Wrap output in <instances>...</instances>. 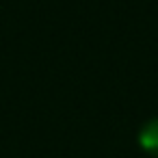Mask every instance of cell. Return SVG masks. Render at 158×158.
I'll list each match as a JSON object with an SVG mask.
<instances>
[{
    "label": "cell",
    "mask_w": 158,
    "mask_h": 158,
    "mask_svg": "<svg viewBox=\"0 0 158 158\" xmlns=\"http://www.w3.org/2000/svg\"><path fill=\"white\" fill-rule=\"evenodd\" d=\"M139 145L147 154H152V156L158 158V117L156 119H149L141 128V132H139Z\"/></svg>",
    "instance_id": "1"
}]
</instances>
